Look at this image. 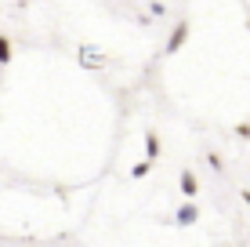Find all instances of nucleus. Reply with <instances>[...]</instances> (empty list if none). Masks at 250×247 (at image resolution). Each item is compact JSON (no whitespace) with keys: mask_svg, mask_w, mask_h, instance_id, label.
Masks as SVG:
<instances>
[{"mask_svg":"<svg viewBox=\"0 0 250 247\" xmlns=\"http://www.w3.org/2000/svg\"><path fill=\"white\" fill-rule=\"evenodd\" d=\"M236 135H243V138H250V124H239V127H236Z\"/></svg>","mask_w":250,"mask_h":247,"instance_id":"obj_8","label":"nucleus"},{"mask_svg":"<svg viewBox=\"0 0 250 247\" xmlns=\"http://www.w3.org/2000/svg\"><path fill=\"white\" fill-rule=\"evenodd\" d=\"M196 222H200V207H196L192 200L174 211V225H196Z\"/></svg>","mask_w":250,"mask_h":247,"instance_id":"obj_2","label":"nucleus"},{"mask_svg":"<svg viewBox=\"0 0 250 247\" xmlns=\"http://www.w3.org/2000/svg\"><path fill=\"white\" fill-rule=\"evenodd\" d=\"M149 164H152V160H138V164L131 167V178H145V175H149Z\"/></svg>","mask_w":250,"mask_h":247,"instance_id":"obj_7","label":"nucleus"},{"mask_svg":"<svg viewBox=\"0 0 250 247\" xmlns=\"http://www.w3.org/2000/svg\"><path fill=\"white\" fill-rule=\"evenodd\" d=\"M76 58H80L83 69H105V62H109V58L102 55L98 47H91V44H83L80 51H76Z\"/></svg>","mask_w":250,"mask_h":247,"instance_id":"obj_1","label":"nucleus"},{"mask_svg":"<svg viewBox=\"0 0 250 247\" xmlns=\"http://www.w3.org/2000/svg\"><path fill=\"white\" fill-rule=\"evenodd\" d=\"M178 185H182V193H185V197H196V193H200V178H196L192 171H185Z\"/></svg>","mask_w":250,"mask_h":247,"instance_id":"obj_4","label":"nucleus"},{"mask_svg":"<svg viewBox=\"0 0 250 247\" xmlns=\"http://www.w3.org/2000/svg\"><path fill=\"white\" fill-rule=\"evenodd\" d=\"M7 62H11V40L0 33V66H7Z\"/></svg>","mask_w":250,"mask_h":247,"instance_id":"obj_6","label":"nucleus"},{"mask_svg":"<svg viewBox=\"0 0 250 247\" xmlns=\"http://www.w3.org/2000/svg\"><path fill=\"white\" fill-rule=\"evenodd\" d=\"M185 40H188V22H178V25H174V33L167 37V55H174V51L182 47Z\"/></svg>","mask_w":250,"mask_h":247,"instance_id":"obj_3","label":"nucleus"},{"mask_svg":"<svg viewBox=\"0 0 250 247\" xmlns=\"http://www.w3.org/2000/svg\"><path fill=\"white\" fill-rule=\"evenodd\" d=\"M145 157H149V160L160 157V138H156V131H145Z\"/></svg>","mask_w":250,"mask_h":247,"instance_id":"obj_5","label":"nucleus"}]
</instances>
